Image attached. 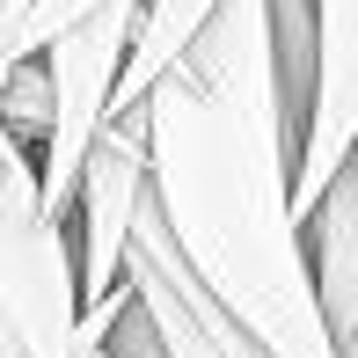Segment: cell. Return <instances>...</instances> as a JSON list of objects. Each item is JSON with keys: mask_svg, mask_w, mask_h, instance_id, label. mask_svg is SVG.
<instances>
[{"mask_svg": "<svg viewBox=\"0 0 358 358\" xmlns=\"http://www.w3.org/2000/svg\"><path fill=\"white\" fill-rule=\"evenodd\" d=\"M213 8L220 0H139V29H132V59H124V80H117V110H132L139 95L176 66V52L198 37V22Z\"/></svg>", "mask_w": 358, "mask_h": 358, "instance_id": "cell-7", "label": "cell"}, {"mask_svg": "<svg viewBox=\"0 0 358 358\" xmlns=\"http://www.w3.org/2000/svg\"><path fill=\"white\" fill-rule=\"evenodd\" d=\"M132 29H139V0H110V8H95L88 22L59 29L37 52L44 80H52V132L37 146V205L52 220L73 213L88 146L117 117V80H124V59H132Z\"/></svg>", "mask_w": 358, "mask_h": 358, "instance_id": "cell-3", "label": "cell"}, {"mask_svg": "<svg viewBox=\"0 0 358 358\" xmlns=\"http://www.w3.org/2000/svg\"><path fill=\"white\" fill-rule=\"evenodd\" d=\"M300 249H307V278H315V307L329 322V336L336 344L358 336V161L300 213Z\"/></svg>", "mask_w": 358, "mask_h": 358, "instance_id": "cell-6", "label": "cell"}, {"mask_svg": "<svg viewBox=\"0 0 358 358\" xmlns=\"http://www.w3.org/2000/svg\"><path fill=\"white\" fill-rule=\"evenodd\" d=\"M95 8H110V0H29V44H22V52H44V44H52L59 29L88 22Z\"/></svg>", "mask_w": 358, "mask_h": 358, "instance_id": "cell-8", "label": "cell"}, {"mask_svg": "<svg viewBox=\"0 0 358 358\" xmlns=\"http://www.w3.org/2000/svg\"><path fill=\"white\" fill-rule=\"evenodd\" d=\"M146 190H154L146 183V117L117 110L103 124V139L88 146V169H80L73 213H66L73 264H80V315L103 307L110 292H124V249H132Z\"/></svg>", "mask_w": 358, "mask_h": 358, "instance_id": "cell-4", "label": "cell"}, {"mask_svg": "<svg viewBox=\"0 0 358 358\" xmlns=\"http://www.w3.org/2000/svg\"><path fill=\"white\" fill-rule=\"evenodd\" d=\"M22 44H29V0H0V88H8V73L29 59Z\"/></svg>", "mask_w": 358, "mask_h": 358, "instance_id": "cell-9", "label": "cell"}, {"mask_svg": "<svg viewBox=\"0 0 358 358\" xmlns=\"http://www.w3.org/2000/svg\"><path fill=\"white\" fill-rule=\"evenodd\" d=\"M88 358H103V351H88Z\"/></svg>", "mask_w": 358, "mask_h": 358, "instance_id": "cell-11", "label": "cell"}, {"mask_svg": "<svg viewBox=\"0 0 358 358\" xmlns=\"http://www.w3.org/2000/svg\"><path fill=\"white\" fill-rule=\"evenodd\" d=\"M0 358H29V351H22V336H15V322H8V315H0Z\"/></svg>", "mask_w": 358, "mask_h": 358, "instance_id": "cell-10", "label": "cell"}, {"mask_svg": "<svg viewBox=\"0 0 358 358\" xmlns=\"http://www.w3.org/2000/svg\"><path fill=\"white\" fill-rule=\"evenodd\" d=\"M0 315L29 358H80V264L66 220L37 205V154L0 132Z\"/></svg>", "mask_w": 358, "mask_h": 358, "instance_id": "cell-2", "label": "cell"}, {"mask_svg": "<svg viewBox=\"0 0 358 358\" xmlns=\"http://www.w3.org/2000/svg\"><path fill=\"white\" fill-rule=\"evenodd\" d=\"M146 183L183 264L271 358H336L292 213L300 139L285 124L264 0H220L139 95Z\"/></svg>", "mask_w": 358, "mask_h": 358, "instance_id": "cell-1", "label": "cell"}, {"mask_svg": "<svg viewBox=\"0 0 358 358\" xmlns=\"http://www.w3.org/2000/svg\"><path fill=\"white\" fill-rule=\"evenodd\" d=\"M358 161V0H315V95L292 161V213Z\"/></svg>", "mask_w": 358, "mask_h": 358, "instance_id": "cell-5", "label": "cell"}]
</instances>
